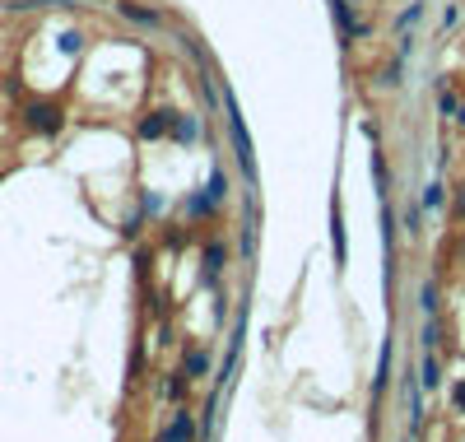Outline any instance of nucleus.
<instances>
[{
    "mask_svg": "<svg viewBox=\"0 0 465 442\" xmlns=\"http://www.w3.org/2000/svg\"><path fill=\"white\" fill-rule=\"evenodd\" d=\"M461 247H465V243H461Z\"/></svg>",
    "mask_w": 465,
    "mask_h": 442,
    "instance_id": "obj_9",
    "label": "nucleus"
},
{
    "mask_svg": "<svg viewBox=\"0 0 465 442\" xmlns=\"http://www.w3.org/2000/svg\"><path fill=\"white\" fill-rule=\"evenodd\" d=\"M163 131H167V117H163V112H154V117H149V122L140 126V135H144V140H154V135H163Z\"/></svg>",
    "mask_w": 465,
    "mask_h": 442,
    "instance_id": "obj_3",
    "label": "nucleus"
},
{
    "mask_svg": "<svg viewBox=\"0 0 465 442\" xmlns=\"http://www.w3.org/2000/svg\"><path fill=\"white\" fill-rule=\"evenodd\" d=\"M331 228H335V261L344 265V228H340V219H331Z\"/></svg>",
    "mask_w": 465,
    "mask_h": 442,
    "instance_id": "obj_6",
    "label": "nucleus"
},
{
    "mask_svg": "<svg viewBox=\"0 0 465 442\" xmlns=\"http://www.w3.org/2000/svg\"><path fill=\"white\" fill-rule=\"evenodd\" d=\"M456 122H461V126H465V107H461V112H456Z\"/></svg>",
    "mask_w": 465,
    "mask_h": 442,
    "instance_id": "obj_8",
    "label": "nucleus"
},
{
    "mask_svg": "<svg viewBox=\"0 0 465 442\" xmlns=\"http://www.w3.org/2000/svg\"><path fill=\"white\" fill-rule=\"evenodd\" d=\"M228 131L232 140H237V163H242V173L256 182V154H252V135H247V122H242V112H237V98L228 93Z\"/></svg>",
    "mask_w": 465,
    "mask_h": 442,
    "instance_id": "obj_1",
    "label": "nucleus"
},
{
    "mask_svg": "<svg viewBox=\"0 0 465 442\" xmlns=\"http://www.w3.org/2000/svg\"><path fill=\"white\" fill-rule=\"evenodd\" d=\"M126 14H131V19H140V23H158V14L154 10H140V5H122Z\"/></svg>",
    "mask_w": 465,
    "mask_h": 442,
    "instance_id": "obj_5",
    "label": "nucleus"
},
{
    "mask_svg": "<svg viewBox=\"0 0 465 442\" xmlns=\"http://www.w3.org/2000/svg\"><path fill=\"white\" fill-rule=\"evenodd\" d=\"M452 400H456V409H465V382H456V391H452Z\"/></svg>",
    "mask_w": 465,
    "mask_h": 442,
    "instance_id": "obj_7",
    "label": "nucleus"
},
{
    "mask_svg": "<svg viewBox=\"0 0 465 442\" xmlns=\"http://www.w3.org/2000/svg\"><path fill=\"white\" fill-rule=\"evenodd\" d=\"M187 433H191V419H187V414H182V419L172 424V429H167V438H163V442H182V438H187Z\"/></svg>",
    "mask_w": 465,
    "mask_h": 442,
    "instance_id": "obj_4",
    "label": "nucleus"
},
{
    "mask_svg": "<svg viewBox=\"0 0 465 442\" xmlns=\"http://www.w3.org/2000/svg\"><path fill=\"white\" fill-rule=\"evenodd\" d=\"M28 126H33V131H56V126H61V107L33 103V107H28Z\"/></svg>",
    "mask_w": 465,
    "mask_h": 442,
    "instance_id": "obj_2",
    "label": "nucleus"
}]
</instances>
